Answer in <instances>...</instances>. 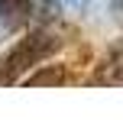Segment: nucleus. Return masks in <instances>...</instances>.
<instances>
[{
  "label": "nucleus",
  "instance_id": "f257e3e1",
  "mask_svg": "<svg viewBox=\"0 0 123 120\" xmlns=\"http://www.w3.org/2000/svg\"><path fill=\"white\" fill-rule=\"evenodd\" d=\"M58 49V39L52 36V32H32V36H26V39H19L16 45H13V52L6 55V62H3V68H0V84H13L23 71H29V68H36L42 58H49L52 52Z\"/></svg>",
  "mask_w": 123,
  "mask_h": 120
},
{
  "label": "nucleus",
  "instance_id": "f03ea898",
  "mask_svg": "<svg viewBox=\"0 0 123 120\" xmlns=\"http://www.w3.org/2000/svg\"><path fill=\"white\" fill-rule=\"evenodd\" d=\"M97 81H107V84H110V81H113V84H120V81H123V42L110 49V55H107L104 68H100Z\"/></svg>",
  "mask_w": 123,
  "mask_h": 120
},
{
  "label": "nucleus",
  "instance_id": "7ed1b4c3",
  "mask_svg": "<svg viewBox=\"0 0 123 120\" xmlns=\"http://www.w3.org/2000/svg\"><path fill=\"white\" fill-rule=\"evenodd\" d=\"M26 16H29V0H0V19L10 29L19 26Z\"/></svg>",
  "mask_w": 123,
  "mask_h": 120
},
{
  "label": "nucleus",
  "instance_id": "20e7f679",
  "mask_svg": "<svg viewBox=\"0 0 123 120\" xmlns=\"http://www.w3.org/2000/svg\"><path fill=\"white\" fill-rule=\"evenodd\" d=\"M62 81H65L62 68H45V71H36L32 78H26V84H62Z\"/></svg>",
  "mask_w": 123,
  "mask_h": 120
}]
</instances>
